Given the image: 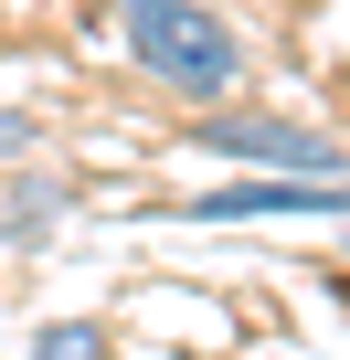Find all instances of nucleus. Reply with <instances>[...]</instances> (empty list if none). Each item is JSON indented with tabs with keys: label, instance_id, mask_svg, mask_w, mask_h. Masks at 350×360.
Segmentation results:
<instances>
[{
	"label": "nucleus",
	"instance_id": "f257e3e1",
	"mask_svg": "<svg viewBox=\"0 0 350 360\" xmlns=\"http://www.w3.org/2000/svg\"><path fill=\"white\" fill-rule=\"evenodd\" d=\"M117 43L170 96H234L244 85V43H234L223 11H202V0H117Z\"/></svg>",
	"mask_w": 350,
	"mask_h": 360
},
{
	"label": "nucleus",
	"instance_id": "f03ea898",
	"mask_svg": "<svg viewBox=\"0 0 350 360\" xmlns=\"http://www.w3.org/2000/svg\"><path fill=\"white\" fill-rule=\"evenodd\" d=\"M202 148L213 159H244L255 180H350V138L339 127H308V117H276V106L202 117Z\"/></svg>",
	"mask_w": 350,
	"mask_h": 360
},
{
	"label": "nucleus",
	"instance_id": "7ed1b4c3",
	"mask_svg": "<svg viewBox=\"0 0 350 360\" xmlns=\"http://www.w3.org/2000/svg\"><path fill=\"white\" fill-rule=\"evenodd\" d=\"M192 223H265V212H297V223H339L350 212V180H223V191L181 202Z\"/></svg>",
	"mask_w": 350,
	"mask_h": 360
},
{
	"label": "nucleus",
	"instance_id": "20e7f679",
	"mask_svg": "<svg viewBox=\"0 0 350 360\" xmlns=\"http://www.w3.org/2000/svg\"><path fill=\"white\" fill-rule=\"evenodd\" d=\"M22 360H106V328H96V318H54Z\"/></svg>",
	"mask_w": 350,
	"mask_h": 360
},
{
	"label": "nucleus",
	"instance_id": "39448f33",
	"mask_svg": "<svg viewBox=\"0 0 350 360\" xmlns=\"http://www.w3.org/2000/svg\"><path fill=\"white\" fill-rule=\"evenodd\" d=\"M54 212H64V191H54V180H22V191L0 202V233H43Z\"/></svg>",
	"mask_w": 350,
	"mask_h": 360
},
{
	"label": "nucleus",
	"instance_id": "423d86ee",
	"mask_svg": "<svg viewBox=\"0 0 350 360\" xmlns=\"http://www.w3.org/2000/svg\"><path fill=\"white\" fill-rule=\"evenodd\" d=\"M32 138H43V127H32V117H22V106H0V159H22V148H32Z\"/></svg>",
	"mask_w": 350,
	"mask_h": 360
},
{
	"label": "nucleus",
	"instance_id": "0eeeda50",
	"mask_svg": "<svg viewBox=\"0 0 350 360\" xmlns=\"http://www.w3.org/2000/svg\"><path fill=\"white\" fill-rule=\"evenodd\" d=\"M339 265H350V255H339Z\"/></svg>",
	"mask_w": 350,
	"mask_h": 360
}]
</instances>
